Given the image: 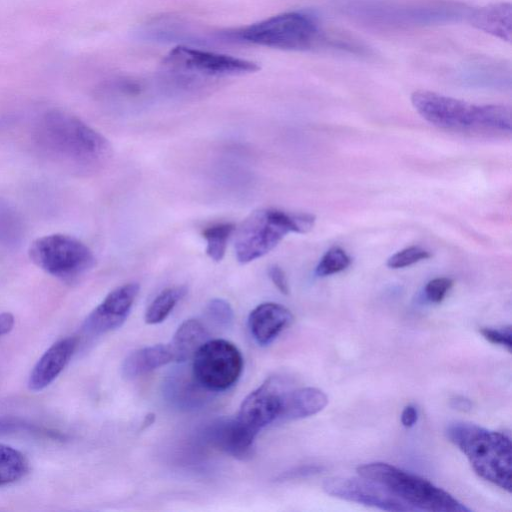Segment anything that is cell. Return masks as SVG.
Listing matches in <instances>:
<instances>
[{"label": "cell", "mask_w": 512, "mask_h": 512, "mask_svg": "<svg viewBox=\"0 0 512 512\" xmlns=\"http://www.w3.org/2000/svg\"><path fill=\"white\" fill-rule=\"evenodd\" d=\"M411 103L426 121L441 129L501 134L511 132V110L504 105H478L426 90L413 92Z\"/></svg>", "instance_id": "obj_2"}, {"label": "cell", "mask_w": 512, "mask_h": 512, "mask_svg": "<svg viewBox=\"0 0 512 512\" xmlns=\"http://www.w3.org/2000/svg\"><path fill=\"white\" fill-rule=\"evenodd\" d=\"M453 286V280L448 277H437L425 286L426 298L432 303H440Z\"/></svg>", "instance_id": "obj_27"}, {"label": "cell", "mask_w": 512, "mask_h": 512, "mask_svg": "<svg viewBox=\"0 0 512 512\" xmlns=\"http://www.w3.org/2000/svg\"><path fill=\"white\" fill-rule=\"evenodd\" d=\"M186 287L177 286L163 290L151 302L145 313L147 324L163 322L174 309L179 300L186 294Z\"/></svg>", "instance_id": "obj_22"}, {"label": "cell", "mask_w": 512, "mask_h": 512, "mask_svg": "<svg viewBox=\"0 0 512 512\" xmlns=\"http://www.w3.org/2000/svg\"><path fill=\"white\" fill-rule=\"evenodd\" d=\"M292 321L293 315L285 306L265 302L250 312L248 327L254 340L265 346L273 342Z\"/></svg>", "instance_id": "obj_14"}, {"label": "cell", "mask_w": 512, "mask_h": 512, "mask_svg": "<svg viewBox=\"0 0 512 512\" xmlns=\"http://www.w3.org/2000/svg\"><path fill=\"white\" fill-rule=\"evenodd\" d=\"M34 137L44 152L87 171L97 170L111 156V145L102 134L59 109L42 116Z\"/></svg>", "instance_id": "obj_1"}, {"label": "cell", "mask_w": 512, "mask_h": 512, "mask_svg": "<svg viewBox=\"0 0 512 512\" xmlns=\"http://www.w3.org/2000/svg\"><path fill=\"white\" fill-rule=\"evenodd\" d=\"M327 403V395L314 387L281 392L278 419L289 421L306 418L323 410Z\"/></svg>", "instance_id": "obj_16"}, {"label": "cell", "mask_w": 512, "mask_h": 512, "mask_svg": "<svg viewBox=\"0 0 512 512\" xmlns=\"http://www.w3.org/2000/svg\"><path fill=\"white\" fill-rule=\"evenodd\" d=\"M321 470L320 467L317 466H302L299 468H296L292 471L285 472L280 476V479L286 480V479H292V478H298L306 475L316 474Z\"/></svg>", "instance_id": "obj_31"}, {"label": "cell", "mask_w": 512, "mask_h": 512, "mask_svg": "<svg viewBox=\"0 0 512 512\" xmlns=\"http://www.w3.org/2000/svg\"><path fill=\"white\" fill-rule=\"evenodd\" d=\"M165 393L169 401L180 408L191 409L200 406L209 391L204 389L190 372H174L165 384Z\"/></svg>", "instance_id": "obj_19"}, {"label": "cell", "mask_w": 512, "mask_h": 512, "mask_svg": "<svg viewBox=\"0 0 512 512\" xmlns=\"http://www.w3.org/2000/svg\"><path fill=\"white\" fill-rule=\"evenodd\" d=\"M18 431L46 434L50 437L54 436L56 438L60 437V435L58 433L49 432L48 430H46L44 428H40L33 424H28V423L18 421V420H13V419H0V433L18 432Z\"/></svg>", "instance_id": "obj_28"}, {"label": "cell", "mask_w": 512, "mask_h": 512, "mask_svg": "<svg viewBox=\"0 0 512 512\" xmlns=\"http://www.w3.org/2000/svg\"><path fill=\"white\" fill-rule=\"evenodd\" d=\"M219 35L224 40L299 51L314 47L320 41L321 30L312 15L292 11Z\"/></svg>", "instance_id": "obj_5"}, {"label": "cell", "mask_w": 512, "mask_h": 512, "mask_svg": "<svg viewBox=\"0 0 512 512\" xmlns=\"http://www.w3.org/2000/svg\"><path fill=\"white\" fill-rule=\"evenodd\" d=\"M175 361L170 344H156L131 352L122 365L127 378H135Z\"/></svg>", "instance_id": "obj_18"}, {"label": "cell", "mask_w": 512, "mask_h": 512, "mask_svg": "<svg viewBox=\"0 0 512 512\" xmlns=\"http://www.w3.org/2000/svg\"><path fill=\"white\" fill-rule=\"evenodd\" d=\"M315 223L309 213H288L266 208L252 212L241 224L236 240L238 262L249 263L273 250L289 233H307Z\"/></svg>", "instance_id": "obj_4"}, {"label": "cell", "mask_w": 512, "mask_h": 512, "mask_svg": "<svg viewBox=\"0 0 512 512\" xmlns=\"http://www.w3.org/2000/svg\"><path fill=\"white\" fill-rule=\"evenodd\" d=\"M191 370L196 381L207 391H225L238 381L243 370V357L227 340H207L194 354Z\"/></svg>", "instance_id": "obj_8"}, {"label": "cell", "mask_w": 512, "mask_h": 512, "mask_svg": "<svg viewBox=\"0 0 512 512\" xmlns=\"http://www.w3.org/2000/svg\"><path fill=\"white\" fill-rule=\"evenodd\" d=\"M30 260L46 273L73 280L96 263L91 249L79 239L62 233H53L35 239L28 248Z\"/></svg>", "instance_id": "obj_7"}, {"label": "cell", "mask_w": 512, "mask_h": 512, "mask_svg": "<svg viewBox=\"0 0 512 512\" xmlns=\"http://www.w3.org/2000/svg\"><path fill=\"white\" fill-rule=\"evenodd\" d=\"M138 292L137 283H127L112 290L88 315L84 330L92 335H101L120 327L129 315Z\"/></svg>", "instance_id": "obj_11"}, {"label": "cell", "mask_w": 512, "mask_h": 512, "mask_svg": "<svg viewBox=\"0 0 512 512\" xmlns=\"http://www.w3.org/2000/svg\"><path fill=\"white\" fill-rule=\"evenodd\" d=\"M280 395L276 382L272 378L267 379L243 400L236 420L257 435L262 428L278 419Z\"/></svg>", "instance_id": "obj_12"}, {"label": "cell", "mask_w": 512, "mask_h": 512, "mask_svg": "<svg viewBox=\"0 0 512 512\" xmlns=\"http://www.w3.org/2000/svg\"><path fill=\"white\" fill-rule=\"evenodd\" d=\"M15 319L10 312L0 313V337L8 334L14 326Z\"/></svg>", "instance_id": "obj_33"}, {"label": "cell", "mask_w": 512, "mask_h": 512, "mask_svg": "<svg viewBox=\"0 0 512 512\" xmlns=\"http://www.w3.org/2000/svg\"><path fill=\"white\" fill-rule=\"evenodd\" d=\"M482 336L489 342L505 347L509 352L511 351V328L510 326L502 329L482 328L480 329Z\"/></svg>", "instance_id": "obj_29"}, {"label": "cell", "mask_w": 512, "mask_h": 512, "mask_svg": "<svg viewBox=\"0 0 512 512\" xmlns=\"http://www.w3.org/2000/svg\"><path fill=\"white\" fill-rule=\"evenodd\" d=\"M77 344L76 337H66L50 346L33 367L28 388L39 392L48 387L70 361Z\"/></svg>", "instance_id": "obj_13"}, {"label": "cell", "mask_w": 512, "mask_h": 512, "mask_svg": "<svg viewBox=\"0 0 512 512\" xmlns=\"http://www.w3.org/2000/svg\"><path fill=\"white\" fill-rule=\"evenodd\" d=\"M206 318L216 327L228 329L232 326L234 313L231 305L224 299H211L205 307Z\"/></svg>", "instance_id": "obj_25"}, {"label": "cell", "mask_w": 512, "mask_h": 512, "mask_svg": "<svg viewBox=\"0 0 512 512\" xmlns=\"http://www.w3.org/2000/svg\"><path fill=\"white\" fill-rule=\"evenodd\" d=\"M466 17L476 29L503 41H511L512 6L510 3L500 2L475 8L469 10Z\"/></svg>", "instance_id": "obj_17"}, {"label": "cell", "mask_w": 512, "mask_h": 512, "mask_svg": "<svg viewBox=\"0 0 512 512\" xmlns=\"http://www.w3.org/2000/svg\"><path fill=\"white\" fill-rule=\"evenodd\" d=\"M235 229V225L230 222L217 223L205 228L202 232L206 240V253L213 261L219 262L223 259L227 242Z\"/></svg>", "instance_id": "obj_23"}, {"label": "cell", "mask_w": 512, "mask_h": 512, "mask_svg": "<svg viewBox=\"0 0 512 512\" xmlns=\"http://www.w3.org/2000/svg\"><path fill=\"white\" fill-rule=\"evenodd\" d=\"M351 263L349 255L340 247H332L321 258L316 275L325 277L345 270Z\"/></svg>", "instance_id": "obj_24"}, {"label": "cell", "mask_w": 512, "mask_h": 512, "mask_svg": "<svg viewBox=\"0 0 512 512\" xmlns=\"http://www.w3.org/2000/svg\"><path fill=\"white\" fill-rule=\"evenodd\" d=\"M208 440L227 454L241 460L252 456L256 434L236 418L214 423L207 431Z\"/></svg>", "instance_id": "obj_15"}, {"label": "cell", "mask_w": 512, "mask_h": 512, "mask_svg": "<svg viewBox=\"0 0 512 512\" xmlns=\"http://www.w3.org/2000/svg\"><path fill=\"white\" fill-rule=\"evenodd\" d=\"M162 67L199 79L242 75L260 68L254 61L184 45L171 49L163 58Z\"/></svg>", "instance_id": "obj_9"}, {"label": "cell", "mask_w": 512, "mask_h": 512, "mask_svg": "<svg viewBox=\"0 0 512 512\" xmlns=\"http://www.w3.org/2000/svg\"><path fill=\"white\" fill-rule=\"evenodd\" d=\"M452 407L461 411H466L471 408V403L464 397H456L452 400Z\"/></svg>", "instance_id": "obj_34"}, {"label": "cell", "mask_w": 512, "mask_h": 512, "mask_svg": "<svg viewBox=\"0 0 512 512\" xmlns=\"http://www.w3.org/2000/svg\"><path fill=\"white\" fill-rule=\"evenodd\" d=\"M209 340L205 326L196 319L185 320L176 330L169 343L174 353L175 361L182 362L193 358L196 351Z\"/></svg>", "instance_id": "obj_20"}, {"label": "cell", "mask_w": 512, "mask_h": 512, "mask_svg": "<svg viewBox=\"0 0 512 512\" xmlns=\"http://www.w3.org/2000/svg\"><path fill=\"white\" fill-rule=\"evenodd\" d=\"M29 470V461L22 452L0 443V487L19 481Z\"/></svg>", "instance_id": "obj_21"}, {"label": "cell", "mask_w": 512, "mask_h": 512, "mask_svg": "<svg viewBox=\"0 0 512 512\" xmlns=\"http://www.w3.org/2000/svg\"><path fill=\"white\" fill-rule=\"evenodd\" d=\"M430 257L431 253L428 250L420 246H410L393 254L388 258L386 264L391 269H399L411 266Z\"/></svg>", "instance_id": "obj_26"}, {"label": "cell", "mask_w": 512, "mask_h": 512, "mask_svg": "<svg viewBox=\"0 0 512 512\" xmlns=\"http://www.w3.org/2000/svg\"><path fill=\"white\" fill-rule=\"evenodd\" d=\"M418 419L417 409L413 405L404 407L401 413V423L406 428H411L415 425Z\"/></svg>", "instance_id": "obj_32"}, {"label": "cell", "mask_w": 512, "mask_h": 512, "mask_svg": "<svg viewBox=\"0 0 512 512\" xmlns=\"http://www.w3.org/2000/svg\"><path fill=\"white\" fill-rule=\"evenodd\" d=\"M360 476L386 488L414 510L434 512H469L470 509L448 492L428 480L393 465L374 462L359 466Z\"/></svg>", "instance_id": "obj_6"}, {"label": "cell", "mask_w": 512, "mask_h": 512, "mask_svg": "<svg viewBox=\"0 0 512 512\" xmlns=\"http://www.w3.org/2000/svg\"><path fill=\"white\" fill-rule=\"evenodd\" d=\"M269 277L275 287L284 295L289 294V285L286 274L278 265H271L268 270Z\"/></svg>", "instance_id": "obj_30"}, {"label": "cell", "mask_w": 512, "mask_h": 512, "mask_svg": "<svg viewBox=\"0 0 512 512\" xmlns=\"http://www.w3.org/2000/svg\"><path fill=\"white\" fill-rule=\"evenodd\" d=\"M323 490L330 496L388 511H415L382 485L365 477H330Z\"/></svg>", "instance_id": "obj_10"}, {"label": "cell", "mask_w": 512, "mask_h": 512, "mask_svg": "<svg viewBox=\"0 0 512 512\" xmlns=\"http://www.w3.org/2000/svg\"><path fill=\"white\" fill-rule=\"evenodd\" d=\"M446 435L466 455L481 478L511 492L512 445L506 434L456 422L447 427Z\"/></svg>", "instance_id": "obj_3"}]
</instances>
